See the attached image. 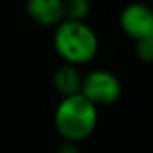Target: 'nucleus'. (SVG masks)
I'll use <instances>...</instances> for the list:
<instances>
[{
    "mask_svg": "<svg viewBox=\"0 0 153 153\" xmlns=\"http://www.w3.org/2000/svg\"><path fill=\"white\" fill-rule=\"evenodd\" d=\"M119 27L130 40L138 41L153 33V12L150 5L132 2L119 13Z\"/></svg>",
    "mask_w": 153,
    "mask_h": 153,
    "instance_id": "obj_4",
    "label": "nucleus"
},
{
    "mask_svg": "<svg viewBox=\"0 0 153 153\" xmlns=\"http://www.w3.org/2000/svg\"><path fill=\"white\" fill-rule=\"evenodd\" d=\"M122 92V81L112 71L97 68V69H91L89 73L82 74V84H81L79 94H82L97 109L119 102Z\"/></svg>",
    "mask_w": 153,
    "mask_h": 153,
    "instance_id": "obj_3",
    "label": "nucleus"
},
{
    "mask_svg": "<svg viewBox=\"0 0 153 153\" xmlns=\"http://www.w3.org/2000/svg\"><path fill=\"white\" fill-rule=\"evenodd\" d=\"M54 153H82V150H81V143L61 140V143L58 145Z\"/></svg>",
    "mask_w": 153,
    "mask_h": 153,
    "instance_id": "obj_9",
    "label": "nucleus"
},
{
    "mask_svg": "<svg viewBox=\"0 0 153 153\" xmlns=\"http://www.w3.org/2000/svg\"><path fill=\"white\" fill-rule=\"evenodd\" d=\"M150 8H152V12H153V0H152V4H150Z\"/></svg>",
    "mask_w": 153,
    "mask_h": 153,
    "instance_id": "obj_10",
    "label": "nucleus"
},
{
    "mask_svg": "<svg viewBox=\"0 0 153 153\" xmlns=\"http://www.w3.org/2000/svg\"><path fill=\"white\" fill-rule=\"evenodd\" d=\"M53 48L63 63L86 66L99 53V36L87 22L63 20L54 27Z\"/></svg>",
    "mask_w": 153,
    "mask_h": 153,
    "instance_id": "obj_2",
    "label": "nucleus"
},
{
    "mask_svg": "<svg viewBox=\"0 0 153 153\" xmlns=\"http://www.w3.org/2000/svg\"><path fill=\"white\" fill-rule=\"evenodd\" d=\"M135 56L142 63H153V33L146 38L135 41Z\"/></svg>",
    "mask_w": 153,
    "mask_h": 153,
    "instance_id": "obj_8",
    "label": "nucleus"
},
{
    "mask_svg": "<svg viewBox=\"0 0 153 153\" xmlns=\"http://www.w3.org/2000/svg\"><path fill=\"white\" fill-rule=\"evenodd\" d=\"M53 125L61 140L82 143L99 125V109L82 94L61 97L53 114Z\"/></svg>",
    "mask_w": 153,
    "mask_h": 153,
    "instance_id": "obj_1",
    "label": "nucleus"
},
{
    "mask_svg": "<svg viewBox=\"0 0 153 153\" xmlns=\"http://www.w3.org/2000/svg\"><path fill=\"white\" fill-rule=\"evenodd\" d=\"M53 89L61 97H69L81 92V84H82V73L77 66L63 63L53 71L51 76Z\"/></svg>",
    "mask_w": 153,
    "mask_h": 153,
    "instance_id": "obj_6",
    "label": "nucleus"
},
{
    "mask_svg": "<svg viewBox=\"0 0 153 153\" xmlns=\"http://www.w3.org/2000/svg\"><path fill=\"white\" fill-rule=\"evenodd\" d=\"M27 15L40 27H58L64 20V0H27Z\"/></svg>",
    "mask_w": 153,
    "mask_h": 153,
    "instance_id": "obj_5",
    "label": "nucleus"
},
{
    "mask_svg": "<svg viewBox=\"0 0 153 153\" xmlns=\"http://www.w3.org/2000/svg\"><path fill=\"white\" fill-rule=\"evenodd\" d=\"M91 0H64V20L86 22V18L91 15Z\"/></svg>",
    "mask_w": 153,
    "mask_h": 153,
    "instance_id": "obj_7",
    "label": "nucleus"
}]
</instances>
